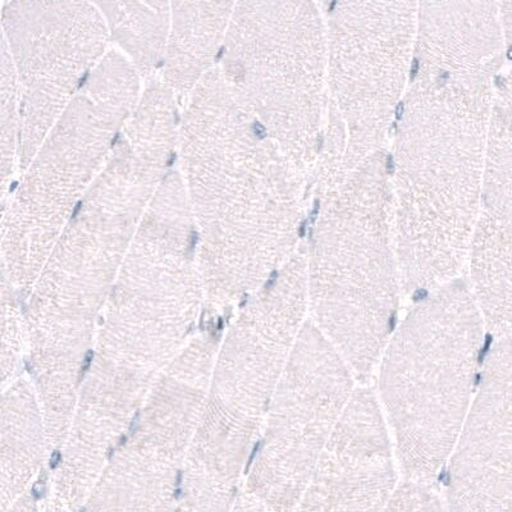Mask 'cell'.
<instances>
[{
  "label": "cell",
  "instance_id": "1",
  "mask_svg": "<svg viewBox=\"0 0 512 512\" xmlns=\"http://www.w3.org/2000/svg\"><path fill=\"white\" fill-rule=\"evenodd\" d=\"M178 148L205 280L228 295L259 286L295 255L306 177L218 67L187 96Z\"/></svg>",
  "mask_w": 512,
  "mask_h": 512
},
{
  "label": "cell",
  "instance_id": "2",
  "mask_svg": "<svg viewBox=\"0 0 512 512\" xmlns=\"http://www.w3.org/2000/svg\"><path fill=\"white\" fill-rule=\"evenodd\" d=\"M495 94L491 76L418 68L402 102L391 181L409 294L455 281L469 258Z\"/></svg>",
  "mask_w": 512,
  "mask_h": 512
},
{
  "label": "cell",
  "instance_id": "3",
  "mask_svg": "<svg viewBox=\"0 0 512 512\" xmlns=\"http://www.w3.org/2000/svg\"><path fill=\"white\" fill-rule=\"evenodd\" d=\"M382 152L323 192L306 258L313 324L367 381L390 341L401 277Z\"/></svg>",
  "mask_w": 512,
  "mask_h": 512
},
{
  "label": "cell",
  "instance_id": "4",
  "mask_svg": "<svg viewBox=\"0 0 512 512\" xmlns=\"http://www.w3.org/2000/svg\"><path fill=\"white\" fill-rule=\"evenodd\" d=\"M484 328L469 283L455 280L428 292L383 351V408L410 482L433 484L450 460L472 406Z\"/></svg>",
  "mask_w": 512,
  "mask_h": 512
},
{
  "label": "cell",
  "instance_id": "5",
  "mask_svg": "<svg viewBox=\"0 0 512 512\" xmlns=\"http://www.w3.org/2000/svg\"><path fill=\"white\" fill-rule=\"evenodd\" d=\"M141 76L111 50L18 175L3 205L2 251L11 280L43 271L64 227L102 172L141 98Z\"/></svg>",
  "mask_w": 512,
  "mask_h": 512
},
{
  "label": "cell",
  "instance_id": "6",
  "mask_svg": "<svg viewBox=\"0 0 512 512\" xmlns=\"http://www.w3.org/2000/svg\"><path fill=\"white\" fill-rule=\"evenodd\" d=\"M180 121L176 94L162 80L149 82L54 245L41 272L40 297L95 299L112 280L172 171Z\"/></svg>",
  "mask_w": 512,
  "mask_h": 512
},
{
  "label": "cell",
  "instance_id": "7",
  "mask_svg": "<svg viewBox=\"0 0 512 512\" xmlns=\"http://www.w3.org/2000/svg\"><path fill=\"white\" fill-rule=\"evenodd\" d=\"M219 61L232 93L308 177L327 108V32L317 7L236 3Z\"/></svg>",
  "mask_w": 512,
  "mask_h": 512
},
{
  "label": "cell",
  "instance_id": "8",
  "mask_svg": "<svg viewBox=\"0 0 512 512\" xmlns=\"http://www.w3.org/2000/svg\"><path fill=\"white\" fill-rule=\"evenodd\" d=\"M418 9L410 3L338 4L328 20L327 123L320 190L382 152L413 67Z\"/></svg>",
  "mask_w": 512,
  "mask_h": 512
},
{
  "label": "cell",
  "instance_id": "9",
  "mask_svg": "<svg viewBox=\"0 0 512 512\" xmlns=\"http://www.w3.org/2000/svg\"><path fill=\"white\" fill-rule=\"evenodd\" d=\"M354 373L312 322L283 370L249 495L272 512H294L352 396Z\"/></svg>",
  "mask_w": 512,
  "mask_h": 512
},
{
  "label": "cell",
  "instance_id": "10",
  "mask_svg": "<svg viewBox=\"0 0 512 512\" xmlns=\"http://www.w3.org/2000/svg\"><path fill=\"white\" fill-rule=\"evenodd\" d=\"M2 27L20 105V173L107 56L111 36L88 2H6Z\"/></svg>",
  "mask_w": 512,
  "mask_h": 512
},
{
  "label": "cell",
  "instance_id": "11",
  "mask_svg": "<svg viewBox=\"0 0 512 512\" xmlns=\"http://www.w3.org/2000/svg\"><path fill=\"white\" fill-rule=\"evenodd\" d=\"M450 459L447 512H512V332L488 356Z\"/></svg>",
  "mask_w": 512,
  "mask_h": 512
},
{
  "label": "cell",
  "instance_id": "12",
  "mask_svg": "<svg viewBox=\"0 0 512 512\" xmlns=\"http://www.w3.org/2000/svg\"><path fill=\"white\" fill-rule=\"evenodd\" d=\"M395 491L391 442L377 396L359 388L294 512H382Z\"/></svg>",
  "mask_w": 512,
  "mask_h": 512
},
{
  "label": "cell",
  "instance_id": "13",
  "mask_svg": "<svg viewBox=\"0 0 512 512\" xmlns=\"http://www.w3.org/2000/svg\"><path fill=\"white\" fill-rule=\"evenodd\" d=\"M473 296L489 331L512 332V127L492 114L469 250Z\"/></svg>",
  "mask_w": 512,
  "mask_h": 512
},
{
  "label": "cell",
  "instance_id": "14",
  "mask_svg": "<svg viewBox=\"0 0 512 512\" xmlns=\"http://www.w3.org/2000/svg\"><path fill=\"white\" fill-rule=\"evenodd\" d=\"M236 3H172V24L162 81L176 95L189 96L216 70Z\"/></svg>",
  "mask_w": 512,
  "mask_h": 512
},
{
  "label": "cell",
  "instance_id": "15",
  "mask_svg": "<svg viewBox=\"0 0 512 512\" xmlns=\"http://www.w3.org/2000/svg\"><path fill=\"white\" fill-rule=\"evenodd\" d=\"M109 36L140 76L162 67L172 24V4L166 2L98 3Z\"/></svg>",
  "mask_w": 512,
  "mask_h": 512
},
{
  "label": "cell",
  "instance_id": "16",
  "mask_svg": "<svg viewBox=\"0 0 512 512\" xmlns=\"http://www.w3.org/2000/svg\"><path fill=\"white\" fill-rule=\"evenodd\" d=\"M2 117H0V154H2V190L6 198L11 190L13 177L18 173V153H20V105L15 70L11 57L2 44Z\"/></svg>",
  "mask_w": 512,
  "mask_h": 512
},
{
  "label": "cell",
  "instance_id": "17",
  "mask_svg": "<svg viewBox=\"0 0 512 512\" xmlns=\"http://www.w3.org/2000/svg\"><path fill=\"white\" fill-rule=\"evenodd\" d=\"M382 512H446L433 484L406 482L393 492Z\"/></svg>",
  "mask_w": 512,
  "mask_h": 512
},
{
  "label": "cell",
  "instance_id": "18",
  "mask_svg": "<svg viewBox=\"0 0 512 512\" xmlns=\"http://www.w3.org/2000/svg\"><path fill=\"white\" fill-rule=\"evenodd\" d=\"M493 116L512 127V67L496 85Z\"/></svg>",
  "mask_w": 512,
  "mask_h": 512
},
{
  "label": "cell",
  "instance_id": "19",
  "mask_svg": "<svg viewBox=\"0 0 512 512\" xmlns=\"http://www.w3.org/2000/svg\"><path fill=\"white\" fill-rule=\"evenodd\" d=\"M500 20L502 35H504L505 48L512 54V3L500 6Z\"/></svg>",
  "mask_w": 512,
  "mask_h": 512
},
{
  "label": "cell",
  "instance_id": "20",
  "mask_svg": "<svg viewBox=\"0 0 512 512\" xmlns=\"http://www.w3.org/2000/svg\"><path fill=\"white\" fill-rule=\"evenodd\" d=\"M233 512H272L267 509L264 505L260 504L258 500H255L254 497H251L249 493H246L245 496H242L237 502L235 510Z\"/></svg>",
  "mask_w": 512,
  "mask_h": 512
},
{
  "label": "cell",
  "instance_id": "21",
  "mask_svg": "<svg viewBox=\"0 0 512 512\" xmlns=\"http://www.w3.org/2000/svg\"><path fill=\"white\" fill-rule=\"evenodd\" d=\"M9 512H38V510H36V507L32 505L29 500H24L18 502Z\"/></svg>",
  "mask_w": 512,
  "mask_h": 512
},
{
  "label": "cell",
  "instance_id": "22",
  "mask_svg": "<svg viewBox=\"0 0 512 512\" xmlns=\"http://www.w3.org/2000/svg\"><path fill=\"white\" fill-rule=\"evenodd\" d=\"M415 59H431V58H415ZM432 61H442V59H432ZM443 62H448V61H443ZM450 63H455V62H450ZM455 64H464V63H455ZM468 66H473V64H468ZM475 67H483V66H475ZM489 68H493V67H489ZM495 70H497V68H495ZM497 71H500V70H497Z\"/></svg>",
  "mask_w": 512,
  "mask_h": 512
},
{
  "label": "cell",
  "instance_id": "23",
  "mask_svg": "<svg viewBox=\"0 0 512 512\" xmlns=\"http://www.w3.org/2000/svg\"><path fill=\"white\" fill-rule=\"evenodd\" d=\"M414 61H415V59H414ZM418 61H432V59H418ZM436 62H443V61H436ZM446 63H450V62H446ZM451 64H455V63H451ZM461 66H468V64H461ZM472 67H475V66H472ZM482 68H489V67H482ZM492 70H495V68H492Z\"/></svg>",
  "mask_w": 512,
  "mask_h": 512
}]
</instances>
